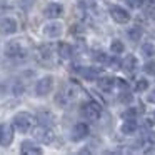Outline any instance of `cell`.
<instances>
[{"mask_svg":"<svg viewBox=\"0 0 155 155\" xmlns=\"http://www.w3.org/2000/svg\"><path fill=\"white\" fill-rule=\"evenodd\" d=\"M77 97H78V87L74 85V84H68V85L64 87V90H60V94H57L55 102H57L60 107L67 108L77 100Z\"/></svg>","mask_w":155,"mask_h":155,"instance_id":"cell-1","label":"cell"},{"mask_svg":"<svg viewBox=\"0 0 155 155\" xmlns=\"http://www.w3.org/2000/svg\"><path fill=\"white\" fill-rule=\"evenodd\" d=\"M14 127L17 128L20 134H27L32 127H34V117L27 112H20L14 117Z\"/></svg>","mask_w":155,"mask_h":155,"instance_id":"cell-2","label":"cell"},{"mask_svg":"<svg viewBox=\"0 0 155 155\" xmlns=\"http://www.w3.org/2000/svg\"><path fill=\"white\" fill-rule=\"evenodd\" d=\"M34 135L40 143H45V145L52 143V142L55 140V134L48 125H40V127H37L34 130Z\"/></svg>","mask_w":155,"mask_h":155,"instance_id":"cell-3","label":"cell"},{"mask_svg":"<svg viewBox=\"0 0 155 155\" xmlns=\"http://www.w3.org/2000/svg\"><path fill=\"white\" fill-rule=\"evenodd\" d=\"M54 77L52 75H45V77H42L40 80L37 82V85H35V94L38 95V97H44V95H48L52 90H54Z\"/></svg>","mask_w":155,"mask_h":155,"instance_id":"cell-4","label":"cell"},{"mask_svg":"<svg viewBox=\"0 0 155 155\" xmlns=\"http://www.w3.org/2000/svg\"><path fill=\"white\" fill-rule=\"evenodd\" d=\"M100 105L95 104V102H87V104L82 105V115H84L87 120H98L100 118Z\"/></svg>","mask_w":155,"mask_h":155,"instance_id":"cell-5","label":"cell"},{"mask_svg":"<svg viewBox=\"0 0 155 155\" xmlns=\"http://www.w3.org/2000/svg\"><path fill=\"white\" fill-rule=\"evenodd\" d=\"M18 30V24L12 17H4L0 18V34L4 35H12Z\"/></svg>","mask_w":155,"mask_h":155,"instance_id":"cell-6","label":"cell"},{"mask_svg":"<svg viewBox=\"0 0 155 155\" xmlns=\"http://www.w3.org/2000/svg\"><path fill=\"white\" fill-rule=\"evenodd\" d=\"M14 142V128L8 124H0V145L8 147Z\"/></svg>","mask_w":155,"mask_h":155,"instance_id":"cell-7","label":"cell"},{"mask_svg":"<svg viewBox=\"0 0 155 155\" xmlns=\"http://www.w3.org/2000/svg\"><path fill=\"white\" fill-rule=\"evenodd\" d=\"M110 15H112V18H114L117 24H127V22L130 20V14H128V10H125V8L120 7V5L110 7Z\"/></svg>","mask_w":155,"mask_h":155,"instance_id":"cell-8","label":"cell"},{"mask_svg":"<svg viewBox=\"0 0 155 155\" xmlns=\"http://www.w3.org/2000/svg\"><path fill=\"white\" fill-rule=\"evenodd\" d=\"M62 30H64V25L60 22H50L44 27V34L47 35L48 38H57L62 35Z\"/></svg>","mask_w":155,"mask_h":155,"instance_id":"cell-9","label":"cell"},{"mask_svg":"<svg viewBox=\"0 0 155 155\" xmlns=\"http://www.w3.org/2000/svg\"><path fill=\"white\" fill-rule=\"evenodd\" d=\"M22 52H24V48L17 40H12L5 45V57L8 58H18L22 55Z\"/></svg>","mask_w":155,"mask_h":155,"instance_id":"cell-10","label":"cell"},{"mask_svg":"<svg viewBox=\"0 0 155 155\" xmlns=\"http://www.w3.org/2000/svg\"><path fill=\"white\" fill-rule=\"evenodd\" d=\"M88 135V127L85 124H75L74 125V128H72V135H70V138L74 142H80V140H84L85 137Z\"/></svg>","mask_w":155,"mask_h":155,"instance_id":"cell-11","label":"cell"},{"mask_svg":"<svg viewBox=\"0 0 155 155\" xmlns=\"http://www.w3.org/2000/svg\"><path fill=\"white\" fill-rule=\"evenodd\" d=\"M64 14V7L60 4H48L47 7L44 8V15L47 18H58Z\"/></svg>","mask_w":155,"mask_h":155,"instance_id":"cell-12","label":"cell"},{"mask_svg":"<svg viewBox=\"0 0 155 155\" xmlns=\"http://www.w3.org/2000/svg\"><path fill=\"white\" fill-rule=\"evenodd\" d=\"M20 152L22 153H28V155H40L42 148H38L32 140H24L20 145Z\"/></svg>","mask_w":155,"mask_h":155,"instance_id":"cell-13","label":"cell"},{"mask_svg":"<svg viewBox=\"0 0 155 155\" xmlns=\"http://www.w3.org/2000/svg\"><path fill=\"white\" fill-rule=\"evenodd\" d=\"M78 74L82 75L87 80H97L98 78V68L95 67H80L78 68Z\"/></svg>","mask_w":155,"mask_h":155,"instance_id":"cell-14","label":"cell"},{"mask_svg":"<svg viewBox=\"0 0 155 155\" xmlns=\"http://www.w3.org/2000/svg\"><path fill=\"white\" fill-rule=\"evenodd\" d=\"M115 84H117V80L112 77H104L98 80V88H100L102 92H112L115 87Z\"/></svg>","mask_w":155,"mask_h":155,"instance_id":"cell-15","label":"cell"},{"mask_svg":"<svg viewBox=\"0 0 155 155\" xmlns=\"http://www.w3.org/2000/svg\"><path fill=\"white\" fill-rule=\"evenodd\" d=\"M122 134L125 135H134L135 132H137V122H135V118H127V120L122 124Z\"/></svg>","mask_w":155,"mask_h":155,"instance_id":"cell-16","label":"cell"},{"mask_svg":"<svg viewBox=\"0 0 155 155\" xmlns=\"http://www.w3.org/2000/svg\"><path fill=\"white\" fill-rule=\"evenodd\" d=\"M137 58L134 57V55H128V57L124 58V62H122V68H124L127 74H132V72L137 68Z\"/></svg>","mask_w":155,"mask_h":155,"instance_id":"cell-17","label":"cell"},{"mask_svg":"<svg viewBox=\"0 0 155 155\" xmlns=\"http://www.w3.org/2000/svg\"><path fill=\"white\" fill-rule=\"evenodd\" d=\"M57 48H58V55H60L62 58H70L72 54H74V48H72V45L67 44V42H60Z\"/></svg>","mask_w":155,"mask_h":155,"instance_id":"cell-18","label":"cell"},{"mask_svg":"<svg viewBox=\"0 0 155 155\" xmlns=\"http://www.w3.org/2000/svg\"><path fill=\"white\" fill-rule=\"evenodd\" d=\"M127 37H128V40H132V42H138L142 38V28L138 27V25L130 27L127 30Z\"/></svg>","mask_w":155,"mask_h":155,"instance_id":"cell-19","label":"cell"},{"mask_svg":"<svg viewBox=\"0 0 155 155\" xmlns=\"http://www.w3.org/2000/svg\"><path fill=\"white\" fill-rule=\"evenodd\" d=\"M94 60L97 62V64H100V65H108V62H110V57H108L105 52L95 50V52H94Z\"/></svg>","mask_w":155,"mask_h":155,"instance_id":"cell-20","label":"cell"},{"mask_svg":"<svg viewBox=\"0 0 155 155\" xmlns=\"http://www.w3.org/2000/svg\"><path fill=\"white\" fill-rule=\"evenodd\" d=\"M38 57L45 62L50 60L52 58V47L50 45H40V47H38Z\"/></svg>","mask_w":155,"mask_h":155,"instance_id":"cell-21","label":"cell"},{"mask_svg":"<svg viewBox=\"0 0 155 155\" xmlns=\"http://www.w3.org/2000/svg\"><path fill=\"white\" fill-rule=\"evenodd\" d=\"M110 50L114 52L115 55H117V54H124V50H125L124 42H122V40H118V38H115V40L110 44Z\"/></svg>","mask_w":155,"mask_h":155,"instance_id":"cell-22","label":"cell"},{"mask_svg":"<svg viewBox=\"0 0 155 155\" xmlns=\"http://www.w3.org/2000/svg\"><path fill=\"white\" fill-rule=\"evenodd\" d=\"M142 55H145V57H153L155 55V45H152L150 42L143 44L142 45Z\"/></svg>","mask_w":155,"mask_h":155,"instance_id":"cell-23","label":"cell"},{"mask_svg":"<svg viewBox=\"0 0 155 155\" xmlns=\"http://www.w3.org/2000/svg\"><path fill=\"white\" fill-rule=\"evenodd\" d=\"M38 120H40L42 125L52 124V122H54V115H52L50 112H40V114H38Z\"/></svg>","mask_w":155,"mask_h":155,"instance_id":"cell-24","label":"cell"},{"mask_svg":"<svg viewBox=\"0 0 155 155\" xmlns=\"http://www.w3.org/2000/svg\"><path fill=\"white\" fill-rule=\"evenodd\" d=\"M147 88H148V80H145V78H140L137 82V85H135V90L137 92H145Z\"/></svg>","mask_w":155,"mask_h":155,"instance_id":"cell-25","label":"cell"},{"mask_svg":"<svg viewBox=\"0 0 155 155\" xmlns=\"http://www.w3.org/2000/svg\"><path fill=\"white\" fill-rule=\"evenodd\" d=\"M138 112H140V110H138V108L128 107V108H127V110H125V112H124V114H122V115H124L125 118H135V115H137Z\"/></svg>","mask_w":155,"mask_h":155,"instance_id":"cell-26","label":"cell"},{"mask_svg":"<svg viewBox=\"0 0 155 155\" xmlns=\"http://www.w3.org/2000/svg\"><path fill=\"white\" fill-rule=\"evenodd\" d=\"M118 100H120L122 104H127V105H128L132 100H134V97H132V94H128V92H124V94H120Z\"/></svg>","mask_w":155,"mask_h":155,"instance_id":"cell-27","label":"cell"},{"mask_svg":"<svg viewBox=\"0 0 155 155\" xmlns=\"http://www.w3.org/2000/svg\"><path fill=\"white\" fill-rule=\"evenodd\" d=\"M127 2H128V5H130V7L138 8V7H142V5H143L145 0H127Z\"/></svg>","mask_w":155,"mask_h":155,"instance_id":"cell-28","label":"cell"},{"mask_svg":"<svg viewBox=\"0 0 155 155\" xmlns=\"http://www.w3.org/2000/svg\"><path fill=\"white\" fill-rule=\"evenodd\" d=\"M145 72H148V74H153V75H155V64H153V62H148V64L145 65Z\"/></svg>","mask_w":155,"mask_h":155,"instance_id":"cell-29","label":"cell"},{"mask_svg":"<svg viewBox=\"0 0 155 155\" xmlns=\"http://www.w3.org/2000/svg\"><path fill=\"white\" fill-rule=\"evenodd\" d=\"M34 4V0H22L20 2V5H22V8H25V10H27L28 7H30V5Z\"/></svg>","mask_w":155,"mask_h":155,"instance_id":"cell-30","label":"cell"},{"mask_svg":"<svg viewBox=\"0 0 155 155\" xmlns=\"http://www.w3.org/2000/svg\"><path fill=\"white\" fill-rule=\"evenodd\" d=\"M147 100L150 102V104H155V90H152L150 94H148V97H147Z\"/></svg>","mask_w":155,"mask_h":155,"instance_id":"cell-31","label":"cell"},{"mask_svg":"<svg viewBox=\"0 0 155 155\" xmlns=\"http://www.w3.org/2000/svg\"><path fill=\"white\" fill-rule=\"evenodd\" d=\"M147 140L150 142V143H155V132H150V134L147 135Z\"/></svg>","mask_w":155,"mask_h":155,"instance_id":"cell-32","label":"cell"},{"mask_svg":"<svg viewBox=\"0 0 155 155\" xmlns=\"http://www.w3.org/2000/svg\"><path fill=\"white\" fill-rule=\"evenodd\" d=\"M148 15H150V17L153 18V20H155V5H153V7L150 8V12H148Z\"/></svg>","mask_w":155,"mask_h":155,"instance_id":"cell-33","label":"cell"},{"mask_svg":"<svg viewBox=\"0 0 155 155\" xmlns=\"http://www.w3.org/2000/svg\"><path fill=\"white\" fill-rule=\"evenodd\" d=\"M153 118H155V114H153Z\"/></svg>","mask_w":155,"mask_h":155,"instance_id":"cell-34","label":"cell"}]
</instances>
